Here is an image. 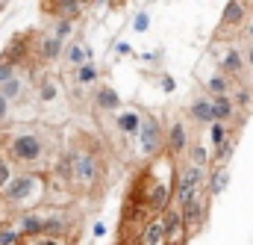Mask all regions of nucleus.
<instances>
[{"mask_svg": "<svg viewBox=\"0 0 253 245\" xmlns=\"http://www.w3.org/2000/svg\"><path fill=\"white\" fill-rule=\"evenodd\" d=\"M165 222H162V216H150L144 225H141V231H138V237H135V243L138 245H165Z\"/></svg>", "mask_w": 253, "mask_h": 245, "instance_id": "nucleus-13", "label": "nucleus"}, {"mask_svg": "<svg viewBox=\"0 0 253 245\" xmlns=\"http://www.w3.org/2000/svg\"><path fill=\"white\" fill-rule=\"evenodd\" d=\"M91 98H94V110H100V113H118L121 110V95L106 83L91 86Z\"/></svg>", "mask_w": 253, "mask_h": 245, "instance_id": "nucleus-11", "label": "nucleus"}, {"mask_svg": "<svg viewBox=\"0 0 253 245\" xmlns=\"http://www.w3.org/2000/svg\"><path fill=\"white\" fill-rule=\"evenodd\" d=\"M236 145H239V133L233 130L224 142H218L215 148H212V157H209V163H230V157L236 154Z\"/></svg>", "mask_w": 253, "mask_h": 245, "instance_id": "nucleus-24", "label": "nucleus"}, {"mask_svg": "<svg viewBox=\"0 0 253 245\" xmlns=\"http://www.w3.org/2000/svg\"><path fill=\"white\" fill-rule=\"evenodd\" d=\"M62 51H65V42L59 39V36H53V33L39 36V39H36V45H33V54H36V60H39V62L62 60Z\"/></svg>", "mask_w": 253, "mask_h": 245, "instance_id": "nucleus-8", "label": "nucleus"}, {"mask_svg": "<svg viewBox=\"0 0 253 245\" xmlns=\"http://www.w3.org/2000/svg\"><path fill=\"white\" fill-rule=\"evenodd\" d=\"M206 172L209 169H200V166H194L189 160H186L183 169H177V178H174V198H177V204L189 201L197 189L206 186Z\"/></svg>", "mask_w": 253, "mask_h": 245, "instance_id": "nucleus-5", "label": "nucleus"}, {"mask_svg": "<svg viewBox=\"0 0 253 245\" xmlns=\"http://www.w3.org/2000/svg\"><path fill=\"white\" fill-rule=\"evenodd\" d=\"M9 178H12V160L6 154H0V189L9 184Z\"/></svg>", "mask_w": 253, "mask_h": 245, "instance_id": "nucleus-31", "label": "nucleus"}, {"mask_svg": "<svg viewBox=\"0 0 253 245\" xmlns=\"http://www.w3.org/2000/svg\"><path fill=\"white\" fill-rule=\"evenodd\" d=\"M206 127H209V145H212V148H215L218 142H224V139L233 133V124H230V122H221V119L209 122Z\"/></svg>", "mask_w": 253, "mask_h": 245, "instance_id": "nucleus-26", "label": "nucleus"}, {"mask_svg": "<svg viewBox=\"0 0 253 245\" xmlns=\"http://www.w3.org/2000/svg\"><path fill=\"white\" fill-rule=\"evenodd\" d=\"M227 186H230V169H227V163H212L209 172H206V189H209V195L218 198V195L227 192Z\"/></svg>", "mask_w": 253, "mask_h": 245, "instance_id": "nucleus-15", "label": "nucleus"}, {"mask_svg": "<svg viewBox=\"0 0 253 245\" xmlns=\"http://www.w3.org/2000/svg\"><path fill=\"white\" fill-rule=\"evenodd\" d=\"M15 74H18V65L0 60V83H3V80H9V77H15Z\"/></svg>", "mask_w": 253, "mask_h": 245, "instance_id": "nucleus-34", "label": "nucleus"}, {"mask_svg": "<svg viewBox=\"0 0 253 245\" xmlns=\"http://www.w3.org/2000/svg\"><path fill=\"white\" fill-rule=\"evenodd\" d=\"M135 142H138V154L141 160H153L165 151V127L156 116L150 113H141V127L135 133Z\"/></svg>", "mask_w": 253, "mask_h": 245, "instance_id": "nucleus-4", "label": "nucleus"}, {"mask_svg": "<svg viewBox=\"0 0 253 245\" xmlns=\"http://www.w3.org/2000/svg\"><path fill=\"white\" fill-rule=\"evenodd\" d=\"M80 3H83V6H91V3H97V0H80Z\"/></svg>", "mask_w": 253, "mask_h": 245, "instance_id": "nucleus-40", "label": "nucleus"}, {"mask_svg": "<svg viewBox=\"0 0 253 245\" xmlns=\"http://www.w3.org/2000/svg\"><path fill=\"white\" fill-rule=\"evenodd\" d=\"M189 119L194 124H203V127L215 119V116H212V95H206V92H203V95H194V98H191Z\"/></svg>", "mask_w": 253, "mask_h": 245, "instance_id": "nucleus-17", "label": "nucleus"}, {"mask_svg": "<svg viewBox=\"0 0 253 245\" xmlns=\"http://www.w3.org/2000/svg\"><path fill=\"white\" fill-rule=\"evenodd\" d=\"M15 228L21 231V237H24V243H27V240H33V237L44 234V213H39V207L21 210L18 219H15Z\"/></svg>", "mask_w": 253, "mask_h": 245, "instance_id": "nucleus-9", "label": "nucleus"}, {"mask_svg": "<svg viewBox=\"0 0 253 245\" xmlns=\"http://www.w3.org/2000/svg\"><path fill=\"white\" fill-rule=\"evenodd\" d=\"M230 95H233V101H236V107H239V113H248L251 110V89L248 86H236L233 83V89H230Z\"/></svg>", "mask_w": 253, "mask_h": 245, "instance_id": "nucleus-28", "label": "nucleus"}, {"mask_svg": "<svg viewBox=\"0 0 253 245\" xmlns=\"http://www.w3.org/2000/svg\"><path fill=\"white\" fill-rule=\"evenodd\" d=\"M103 184V160L88 151V148H80L74 151V175H71V189L80 192V195H91L94 189H100Z\"/></svg>", "mask_w": 253, "mask_h": 245, "instance_id": "nucleus-3", "label": "nucleus"}, {"mask_svg": "<svg viewBox=\"0 0 253 245\" xmlns=\"http://www.w3.org/2000/svg\"><path fill=\"white\" fill-rule=\"evenodd\" d=\"M189 163L200 166V169H209V151H206V145H203V142L189 145Z\"/></svg>", "mask_w": 253, "mask_h": 245, "instance_id": "nucleus-27", "label": "nucleus"}, {"mask_svg": "<svg viewBox=\"0 0 253 245\" xmlns=\"http://www.w3.org/2000/svg\"><path fill=\"white\" fill-rule=\"evenodd\" d=\"M24 243V237H21V231L15 228V225H0V245H18Z\"/></svg>", "mask_w": 253, "mask_h": 245, "instance_id": "nucleus-29", "label": "nucleus"}, {"mask_svg": "<svg viewBox=\"0 0 253 245\" xmlns=\"http://www.w3.org/2000/svg\"><path fill=\"white\" fill-rule=\"evenodd\" d=\"M30 51H33V33H18V36H12V42H9V48L0 54V60L12 62V65H24L27 57H30Z\"/></svg>", "mask_w": 253, "mask_h": 245, "instance_id": "nucleus-10", "label": "nucleus"}, {"mask_svg": "<svg viewBox=\"0 0 253 245\" xmlns=\"http://www.w3.org/2000/svg\"><path fill=\"white\" fill-rule=\"evenodd\" d=\"M212 116L221 119V122H233L239 116V107L233 101V95H212ZM212 119V122H215Z\"/></svg>", "mask_w": 253, "mask_h": 245, "instance_id": "nucleus-22", "label": "nucleus"}, {"mask_svg": "<svg viewBox=\"0 0 253 245\" xmlns=\"http://www.w3.org/2000/svg\"><path fill=\"white\" fill-rule=\"evenodd\" d=\"M162 222H165V245H183L189 243V237H186V225H183V213H180V207H165L162 213Z\"/></svg>", "mask_w": 253, "mask_h": 245, "instance_id": "nucleus-6", "label": "nucleus"}, {"mask_svg": "<svg viewBox=\"0 0 253 245\" xmlns=\"http://www.w3.org/2000/svg\"><path fill=\"white\" fill-rule=\"evenodd\" d=\"M245 62H248V68H253V42H251V48L245 51Z\"/></svg>", "mask_w": 253, "mask_h": 245, "instance_id": "nucleus-38", "label": "nucleus"}, {"mask_svg": "<svg viewBox=\"0 0 253 245\" xmlns=\"http://www.w3.org/2000/svg\"><path fill=\"white\" fill-rule=\"evenodd\" d=\"M248 12H251V3L248 0H227L224 12H221V30H236L248 21Z\"/></svg>", "mask_w": 253, "mask_h": 245, "instance_id": "nucleus-12", "label": "nucleus"}, {"mask_svg": "<svg viewBox=\"0 0 253 245\" xmlns=\"http://www.w3.org/2000/svg\"><path fill=\"white\" fill-rule=\"evenodd\" d=\"M6 157L12 160V166H21V169H39L42 160L47 157V142L42 133L36 130H18L9 136L6 142Z\"/></svg>", "mask_w": 253, "mask_h": 245, "instance_id": "nucleus-2", "label": "nucleus"}, {"mask_svg": "<svg viewBox=\"0 0 253 245\" xmlns=\"http://www.w3.org/2000/svg\"><path fill=\"white\" fill-rule=\"evenodd\" d=\"M74 71V83H80L83 89H91V86H97L100 83V68L94 65V60H85L80 62L77 68H71Z\"/></svg>", "mask_w": 253, "mask_h": 245, "instance_id": "nucleus-21", "label": "nucleus"}, {"mask_svg": "<svg viewBox=\"0 0 253 245\" xmlns=\"http://www.w3.org/2000/svg\"><path fill=\"white\" fill-rule=\"evenodd\" d=\"M85 60H94V51H91L85 42L74 39V42H68V45H65V51H62L65 68H77L80 62H85Z\"/></svg>", "mask_w": 253, "mask_h": 245, "instance_id": "nucleus-18", "label": "nucleus"}, {"mask_svg": "<svg viewBox=\"0 0 253 245\" xmlns=\"http://www.w3.org/2000/svg\"><path fill=\"white\" fill-rule=\"evenodd\" d=\"M83 3L80 0H44V12H50L53 18H71V21H77L80 15H83Z\"/></svg>", "mask_w": 253, "mask_h": 245, "instance_id": "nucleus-19", "label": "nucleus"}, {"mask_svg": "<svg viewBox=\"0 0 253 245\" xmlns=\"http://www.w3.org/2000/svg\"><path fill=\"white\" fill-rule=\"evenodd\" d=\"M6 3H9V0H0V9H3V6H6Z\"/></svg>", "mask_w": 253, "mask_h": 245, "instance_id": "nucleus-41", "label": "nucleus"}, {"mask_svg": "<svg viewBox=\"0 0 253 245\" xmlns=\"http://www.w3.org/2000/svg\"><path fill=\"white\" fill-rule=\"evenodd\" d=\"M6 119H9V101L0 95V124H6Z\"/></svg>", "mask_w": 253, "mask_h": 245, "instance_id": "nucleus-36", "label": "nucleus"}, {"mask_svg": "<svg viewBox=\"0 0 253 245\" xmlns=\"http://www.w3.org/2000/svg\"><path fill=\"white\" fill-rule=\"evenodd\" d=\"M245 33H248V39L253 42V21H248V27H245Z\"/></svg>", "mask_w": 253, "mask_h": 245, "instance_id": "nucleus-39", "label": "nucleus"}, {"mask_svg": "<svg viewBox=\"0 0 253 245\" xmlns=\"http://www.w3.org/2000/svg\"><path fill=\"white\" fill-rule=\"evenodd\" d=\"M24 89H27V83H24V80H21L18 74L0 83V95H3V98H6L9 104H12V101H21V98H24Z\"/></svg>", "mask_w": 253, "mask_h": 245, "instance_id": "nucleus-25", "label": "nucleus"}, {"mask_svg": "<svg viewBox=\"0 0 253 245\" xmlns=\"http://www.w3.org/2000/svg\"><path fill=\"white\" fill-rule=\"evenodd\" d=\"M191 139H189V127L183 119H177V122H171V127L165 130V151L174 157V160H180L186 151H189Z\"/></svg>", "mask_w": 253, "mask_h": 245, "instance_id": "nucleus-7", "label": "nucleus"}, {"mask_svg": "<svg viewBox=\"0 0 253 245\" xmlns=\"http://www.w3.org/2000/svg\"><path fill=\"white\" fill-rule=\"evenodd\" d=\"M115 54H118V57H129V54H132L129 42H118V45H115Z\"/></svg>", "mask_w": 253, "mask_h": 245, "instance_id": "nucleus-37", "label": "nucleus"}, {"mask_svg": "<svg viewBox=\"0 0 253 245\" xmlns=\"http://www.w3.org/2000/svg\"><path fill=\"white\" fill-rule=\"evenodd\" d=\"M159 89H162L165 95H174V92H177V80H174L171 74H162V77H159Z\"/></svg>", "mask_w": 253, "mask_h": 245, "instance_id": "nucleus-33", "label": "nucleus"}, {"mask_svg": "<svg viewBox=\"0 0 253 245\" xmlns=\"http://www.w3.org/2000/svg\"><path fill=\"white\" fill-rule=\"evenodd\" d=\"M0 198L15 210H33V207H42V201L47 198V178L36 169H27L21 175H12L9 184L0 189Z\"/></svg>", "mask_w": 253, "mask_h": 245, "instance_id": "nucleus-1", "label": "nucleus"}, {"mask_svg": "<svg viewBox=\"0 0 253 245\" xmlns=\"http://www.w3.org/2000/svg\"><path fill=\"white\" fill-rule=\"evenodd\" d=\"M245 68H248V62H245V51H239V48H227V51L221 54V60H218V71L230 74L233 80H239V77L245 74Z\"/></svg>", "mask_w": 253, "mask_h": 245, "instance_id": "nucleus-16", "label": "nucleus"}, {"mask_svg": "<svg viewBox=\"0 0 253 245\" xmlns=\"http://www.w3.org/2000/svg\"><path fill=\"white\" fill-rule=\"evenodd\" d=\"M36 95H39L42 104H56L59 95H62V86H59V80L53 74H42L36 80Z\"/></svg>", "mask_w": 253, "mask_h": 245, "instance_id": "nucleus-20", "label": "nucleus"}, {"mask_svg": "<svg viewBox=\"0 0 253 245\" xmlns=\"http://www.w3.org/2000/svg\"><path fill=\"white\" fill-rule=\"evenodd\" d=\"M230 89H233V77L224 74V71H215V74H209L203 80V92L206 95H230Z\"/></svg>", "mask_w": 253, "mask_h": 245, "instance_id": "nucleus-23", "label": "nucleus"}, {"mask_svg": "<svg viewBox=\"0 0 253 245\" xmlns=\"http://www.w3.org/2000/svg\"><path fill=\"white\" fill-rule=\"evenodd\" d=\"M74 33V21L71 18H56V27H53V36H59L62 42H68V36Z\"/></svg>", "mask_w": 253, "mask_h": 245, "instance_id": "nucleus-30", "label": "nucleus"}, {"mask_svg": "<svg viewBox=\"0 0 253 245\" xmlns=\"http://www.w3.org/2000/svg\"><path fill=\"white\" fill-rule=\"evenodd\" d=\"M106 234H109L106 222H94L91 225V240H106Z\"/></svg>", "mask_w": 253, "mask_h": 245, "instance_id": "nucleus-35", "label": "nucleus"}, {"mask_svg": "<svg viewBox=\"0 0 253 245\" xmlns=\"http://www.w3.org/2000/svg\"><path fill=\"white\" fill-rule=\"evenodd\" d=\"M147 27H150V15H147V12H138V15L132 18V30H135V33H147Z\"/></svg>", "mask_w": 253, "mask_h": 245, "instance_id": "nucleus-32", "label": "nucleus"}, {"mask_svg": "<svg viewBox=\"0 0 253 245\" xmlns=\"http://www.w3.org/2000/svg\"><path fill=\"white\" fill-rule=\"evenodd\" d=\"M248 3H251V6H253V0H248Z\"/></svg>", "mask_w": 253, "mask_h": 245, "instance_id": "nucleus-42", "label": "nucleus"}, {"mask_svg": "<svg viewBox=\"0 0 253 245\" xmlns=\"http://www.w3.org/2000/svg\"><path fill=\"white\" fill-rule=\"evenodd\" d=\"M115 127H118L121 136L135 139V133H138V127H141V110H135V107H121V110L115 113Z\"/></svg>", "mask_w": 253, "mask_h": 245, "instance_id": "nucleus-14", "label": "nucleus"}]
</instances>
